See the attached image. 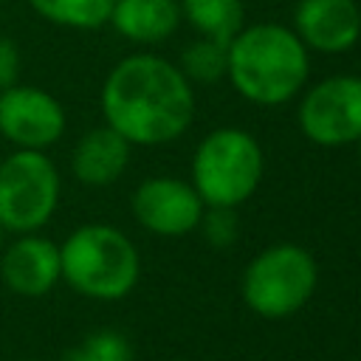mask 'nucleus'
Wrapping results in <instances>:
<instances>
[{
	"mask_svg": "<svg viewBox=\"0 0 361 361\" xmlns=\"http://www.w3.org/2000/svg\"><path fill=\"white\" fill-rule=\"evenodd\" d=\"M102 116L135 147L169 144L192 124V82L164 56H124L102 85Z\"/></svg>",
	"mask_w": 361,
	"mask_h": 361,
	"instance_id": "obj_1",
	"label": "nucleus"
},
{
	"mask_svg": "<svg viewBox=\"0 0 361 361\" xmlns=\"http://www.w3.org/2000/svg\"><path fill=\"white\" fill-rule=\"evenodd\" d=\"M310 73L305 42L285 25H243L228 42V71L234 90L262 107L290 102Z\"/></svg>",
	"mask_w": 361,
	"mask_h": 361,
	"instance_id": "obj_2",
	"label": "nucleus"
},
{
	"mask_svg": "<svg viewBox=\"0 0 361 361\" xmlns=\"http://www.w3.org/2000/svg\"><path fill=\"white\" fill-rule=\"evenodd\" d=\"M59 268L76 293L102 302L124 299L141 276L135 243L107 223L73 228L59 245Z\"/></svg>",
	"mask_w": 361,
	"mask_h": 361,
	"instance_id": "obj_3",
	"label": "nucleus"
},
{
	"mask_svg": "<svg viewBox=\"0 0 361 361\" xmlns=\"http://www.w3.org/2000/svg\"><path fill=\"white\" fill-rule=\"evenodd\" d=\"M262 147L237 127L212 130L192 155V186L203 206L237 209L248 200L262 180Z\"/></svg>",
	"mask_w": 361,
	"mask_h": 361,
	"instance_id": "obj_4",
	"label": "nucleus"
},
{
	"mask_svg": "<svg viewBox=\"0 0 361 361\" xmlns=\"http://www.w3.org/2000/svg\"><path fill=\"white\" fill-rule=\"evenodd\" d=\"M319 268L307 248L282 243L259 251L240 282L243 302L265 319H285L302 310L316 293Z\"/></svg>",
	"mask_w": 361,
	"mask_h": 361,
	"instance_id": "obj_5",
	"label": "nucleus"
},
{
	"mask_svg": "<svg viewBox=\"0 0 361 361\" xmlns=\"http://www.w3.org/2000/svg\"><path fill=\"white\" fill-rule=\"evenodd\" d=\"M59 172L42 149L0 158V223L11 234L39 231L59 206Z\"/></svg>",
	"mask_w": 361,
	"mask_h": 361,
	"instance_id": "obj_6",
	"label": "nucleus"
},
{
	"mask_svg": "<svg viewBox=\"0 0 361 361\" xmlns=\"http://www.w3.org/2000/svg\"><path fill=\"white\" fill-rule=\"evenodd\" d=\"M299 127L319 147L361 141V76H327L299 104Z\"/></svg>",
	"mask_w": 361,
	"mask_h": 361,
	"instance_id": "obj_7",
	"label": "nucleus"
},
{
	"mask_svg": "<svg viewBox=\"0 0 361 361\" xmlns=\"http://www.w3.org/2000/svg\"><path fill=\"white\" fill-rule=\"evenodd\" d=\"M68 127L59 99L34 85H11L0 90V135L14 149H48Z\"/></svg>",
	"mask_w": 361,
	"mask_h": 361,
	"instance_id": "obj_8",
	"label": "nucleus"
},
{
	"mask_svg": "<svg viewBox=\"0 0 361 361\" xmlns=\"http://www.w3.org/2000/svg\"><path fill=\"white\" fill-rule=\"evenodd\" d=\"M133 214L158 237H180L200 226L203 200L186 180L147 178L133 192Z\"/></svg>",
	"mask_w": 361,
	"mask_h": 361,
	"instance_id": "obj_9",
	"label": "nucleus"
},
{
	"mask_svg": "<svg viewBox=\"0 0 361 361\" xmlns=\"http://www.w3.org/2000/svg\"><path fill=\"white\" fill-rule=\"evenodd\" d=\"M0 279L17 296H45L62 279L59 245L37 231L17 234L0 251Z\"/></svg>",
	"mask_w": 361,
	"mask_h": 361,
	"instance_id": "obj_10",
	"label": "nucleus"
},
{
	"mask_svg": "<svg viewBox=\"0 0 361 361\" xmlns=\"http://www.w3.org/2000/svg\"><path fill=\"white\" fill-rule=\"evenodd\" d=\"M293 34L319 54L350 51L361 37V11L355 0H299Z\"/></svg>",
	"mask_w": 361,
	"mask_h": 361,
	"instance_id": "obj_11",
	"label": "nucleus"
},
{
	"mask_svg": "<svg viewBox=\"0 0 361 361\" xmlns=\"http://www.w3.org/2000/svg\"><path fill=\"white\" fill-rule=\"evenodd\" d=\"M130 149L133 144L113 127H93L76 141L71 152V172L85 186H110L124 175Z\"/></svg>",
	"mask_w": 361,
	"mask_h": 361,
	"instance_id": "obj_12",
	"label": "nucleus"
},
{
	"mask_svg": "<svg viewBox=\"0 0 361 361\" xmlns=\"http://www.w3.org/2000/svg\"><path fill=\"white\" fill-rule=\"evenodd\" d=\"M180 17L178 0H113L107 23L130 42L155 45L178 31Z\"/></svg>",
	"mask_w": 361,
	"mask_h": 361,
	"instance_id": "obj_13",
	"label": "nucleus"
},
{
	"mask_svg": "<svg viewBox=\"0 0 361 361\" xmlns=\"http://www.w3.org/2000/svg\"><path fill=\"white\" fill-rule=\"evenodd\" d=\"M180 14L189 20L200 37H217L231 42V37L243 28V0H178Z\"/></svg>",
	"mask_w": 361,
	"mask_h": 361,
	"instance_id": "obj_14",
	"label": "nucleus"
},
{
	"mask_svg": "<svg viewBox=\"0 0 361 361\" xmlns=\"http://www.w3.org/2000/svg\"><path fill=\"white\" fill-rule=\"evenodd\" d=\"M28 6L54 25L85 31L102 28L113 11V0H28Z\"/></svg>",
	"mask_w": 361,
	"mask_h": 361,
	"instance_id": "obj_15",
	"label": "nucleus"
},
{
	"mask_svg": "<svg viewBox=\"0 0 361 361\" xmlns=\"http://www.w3.org/2000/svg\"><path fill=\"white\" fill-rule=\"evenodd\" d=\"M228 71V42L217 37H200L192 45H186L180 56V73L189 82L214 85Z\"/></svg>",
	"mask_w": 361,
	"mask_h": 361,
	"instance_id": "obj_16",
	"label": "nucleus"
},
{
	"mask_svg": "<svg viewBox=\"0 0 361 361\" xmlns=\"http://www.w3.org/2000/svg\"><path fill=\"white\" fill-rule=\"evenodd\" d=\"M59 361H133V344L118 330H93L68 347Z\"/></svg>",
	"mask_w": 361,
	"mask_h": 361,
	"instance_id": "obj_17",
	"label": "nucleus"
},
{
	"mask_svg": "<svg viewBox=\"0 0 361 361\" xmlns=\"http://www.w3.org/2000/svg\"><path fill=\"white\" fill-rule=\"evenodd\" d=\"M197 228H203V237H206L212 245L226 248V245H231V243L237 240V234H240V220H237L234 209H228V206H209V212H203Z\"/></svg>",
	"mask_w": 361,
	"mask_h": 361,
	"instance_id": "obj_18",
	"label": "nucleus"
},
{
	"mask_svg": "<svg viewBox=\"0 0 361 361\" xmlns=\"http://www.w3.org/2000/svg\"><path fill=\"white\" fill-rule=\"evenodd\" d=\"M20 68H23V59H20L17 42H14L11 37H3V34H0V90L17 85Z\"/></svg>",
	"mask_w": 361,
	"mask_h": 361,
	"instance_id": "obj_19",
	"label": "nucleus"
},
{
	"mask_svg": "<svg viewBox=\"0 0 361 361\" xmlns=\"http://www.w3.org/2000/svg\"><path fill=\"white\" fill-rule=\"evenodd\" d=\"M6 234H8V231H6L3 223H0V251H3V245H6Z\"/></svg>",
	"mask_w": 361,
	"mask_h": 361,
	"instance_id": "obj_20",
	"label": "nucleus"
},
{
	"mask_svg": "<svg viewBox=\"0 0 361 361\" xmlns=\"http://www.w3.org/2000/svg\"><path fill=\"white\" fill-rule=\"evenodd\" d=\"M25 361H31V358H25Z\"/></svg>",
	"mask_w": 361,
	"mask_h": 361,
	"instance_id": "obj_21",
	"label": "nucleus"
},
{
	"mask_svg": "<svg viewBox=\"0 0 361 361\" xmlns=\"http://www.w3.org/2000/svg\"><path fill=\"white\" fill-rule=\"evenodd\" d=\"M0 6H3V0H0Z\"/></svg>",
	"mask_w": 361,
	"mask_h": 361,
	"instance_id": "obj_22",
	"label": "nucleus"
}]
</instances>
